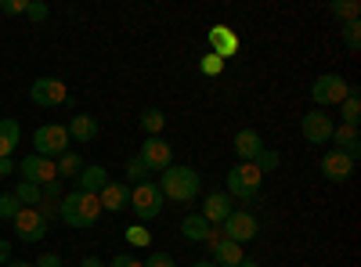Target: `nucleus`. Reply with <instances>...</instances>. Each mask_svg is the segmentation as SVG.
Masks as SVG:
<instances>
[{
	"instance_id": "obj_1",
	"label": "nucleus",
	"mask_w": 361,
	"mask_h": 267,
	"mask_svg": "<svg viewBox=\"0 0 361 267\" xmlns=\"http://www.w3.org/2000/svg\"><path fill=\"white\" fill-rule=\"evenodd\" d=\"M156 185H159L163 199H170V202H195V195L202 192V177H199V170H192V166L170 163V166L159 173Z\"/></svg>"
},
{
	"instance_id": "obj_2",
	"label": "nucleus",
	"mask_w": 361,
	"mask_h": 267,
	"mask_svg": "<svg viewBox=\"0 0 361 267\" xmlns=\"http://www.w3.org/2000/svg\"><path fill=\"white\" fill-rule=\"evenodd\" d=\"M58 217H62L69 228H76V231L94 228V221L102 217V202H98V195L69 192V195H62V202H58Z\"/></svg>"
},
{
	"instance_id": "obj_3",
	"label": "nucleus",
	"mask_w": 361,
	"mask_h": 267,
	"mask_svg": "<svg viewBox=\"0 0 361 267\" xmlns=\"http://www.w3.org/2000/svg\"><path fill=\"white\" fill-rule=\"evenodd\" d=\"M260 185H264V173L253 166V163H238L228 170V199H243V202H253L260 195Z\"/></svg>"
},
{
	"instance_id": "obj_4",
	"label": "nucleus",
	"mask_w": 361,
	"mask_h": 267,
	"mask_svg": "<svg viewBox=\"0 0 361 267\" xmlns=\"http://www.w3.org/2000/svg\"><path fill=\"white\" fill-rule=\"evenodd\" d=\"M69 130L62 123H44L37 127L33 134V156H44V159H58V156H66L69 152Z\"/></svg>"
},
{
	"instance_id": "obj_5",
	"label": "nucleus",
	"mask_w": 361,
	"mask_h": 267,
	"mask_svg": "<svg viewBox=\"0 0 361 267\" xmlns=\"http://www.w3.org/2000/svg\"><path fill=\"white\" fill-rule=\"evenodd\" d=\"M163 202L166 199H163L159 185H152V181H141L130 188V210L137 213V221H156L163 213Z\"/></svg>"
},
{
	"instance_id": "obj_6",
	"label": "nucleus",
	"mask_w": 361,
	"mask_h": 267,
	"mask_svg": "<svg viewBox=\"0 0 361 267\" xmlns=\"http://www.w3.org/2000/svg\"><path fill=\"white\" fill-rule=\"evenodd\" d=\"M347 91H350V83L340 73H325L311 83V101H314V108H329V105H340L347 98Z\"/></svg>"
},
{
	"instance_id": "obj_7",
	"label": "nucleus",
	"mask_w": 361,
	"mask_h": 267,
	"mask_svg": "<svg viewBox=\"0 0 361 267\" xmlns=\"http://www.w3.org/2000/svg\"><path fill=\"white\" fill-rule=\"evenodd\" d=\"M257 231H260V224H257V217H253L250 210H231L228 221L221 224V235H224L228 242H235V246L253 242V239H257Z\"/></svg>"
},
{
	"instance_id": "obj_8",
	"label": "nucleus",
	"mask_w": 361,
	"mask_h": 267,
	"mask_svg": "<svg viewBox=\"0 0 361 267\" xmlns=\"http://www.w3.org/2000/svg\"><path fill=\"white\" fill-rule=\"evenodd\" d=\"M29 98H33V105H40V108H54V105L69 101V87L62 80H54V76H40V80H33V87H29Z\"/></svg>"
},
{
	"instance_id": "obj_9",
	"label": "nucleus",
	"mask_w": 361,
	"mask_h": 267,
	"mask_svg": "<svg viewBox=\"0 0 361 267\" xmlns=\"http://www.w3.org/2000/svg\"><path fill=\"white\" fill-rule=\"evenodd\" d=\"M11 224H15V235H18L22 242H40L44 235H47V228H51V224L37 213V206H22V210L11 217Z\"/></svg>"
},
{
	"instance_id": "obj_10",
	"label": "nucleus",
	"mask_w": 361,
	"mask_h": 267,
	"mask_svg": "<svg viewBox=\"0 0 361 267\" xmlns=\"http://www.w3.org/2000/svg\"><path fill=\"white\" fill-rule=\"evenodd\" d=\"M137 159L145 163V170H148V173H163V170L173 163V152H170V144H166L163 137H145Z\"/></svg>"
},
{
	"instance_id": "obj_11",
	"label": "nucleus",
	"mask_w": 361,
	"mask_h": 267,
	"mask_svg": "<svg viewBox=\"0 0 361 267\" xmlns=\"http://www.w3.org/2000/svg\"><path fill=\"white\" fill-rule=\"evenodd\" d=\"M333 116H329L325 108H311L304 120H300V130H304V137L311 144H329V137H333Z\"/></svg>"
},
{
	"instance_id": "obj_12",
	"label": "nucleus",
	"mask_w": 361,
	"mask_h": 267,
	"mask_svg": "<svg viewBox=\"0 0 361 267\" xmlns=\"http://www.w3.org/2000/svg\"><path fill=\"white\" fill-rule=\"evenodd\" d=\"M354 163L357 159H350L347 152L329 148V152L322 156V177H325V181H333V185H343V181H350V177H354Z\"/></svg>"
},
{
	"instance_id": "obj_13",
	"label": "nucleus",
	"mask_w": 361,
	"mask_h": 267,
	"mask_svg": "<svg viewBox=\"0 0 361 267\" xmlns=\"http://www.w3.org/2000/svg\"><path fill=\"white\" fill-rule=\"evenodd\" d=\"M22 181H29V185H51V181H58V170H54V159H44V156H25L22 159Z\"/></svg>"
},
{
	"instance_id": "obj_14",
	"label": "nucleus",
	"mask_w": 361,
	"mask_h": 267,
	"mask_svg": "<svg viewBox=\"0 0 361 267\" xmlns=\"http://www.w3.org/2000/svg\"><path fill=\"white\" fill-rule=\"evenodd\" d=\"M206 44H209V54H217L221 62H228V58L238 54V37H235V29H228V25H209Z\"/></svg>"
},
{
	"instance_id": "obj_15",
	"label": "nucleus",
	"mask_w": 361,
	"mask_h": 267,
	"mask_svg": "<svg viewBox=\"0 0 361 267\" xmlns=\"http://www.w3.org/2000/svg\"><path fill=\"white\" fill-rule=\"evenodd\" d=\"M206 249H209V260H214L217 267H238V260H243V246L228 242L221 231H214V239L206 242Z\"/></svg>"
},
{
	"instance_id": "obj_16",
	"label": "nucleus",
	"mask_w": 361,
	"mask_h": 267,
	"mask_svg": "<svg viewBox=\"0 0 361 267\" xmlns=\"http://www.w3.org/2000/svg\"><path fill=\"white\" fill-rule=\"evenodd\" d=\"M98 202H102V210L109 213H119V210H127L130 206V185H119V181H109L102 192H98Z\"/></svg>"
},
{
	"instance_id": "obj_17",
	"label": "nucleus",
	"mask_w": 361,
	"mask_h": 267,
	"mask_svg": "<svg viewBox=\"0 0 361 267\" xmlns=\"http://www.w3.org/2000/svg\"><path fill=\"white\" fill-rule=\"evenodd\" d=\"M231 144H235V156H238V159H243V163H253V159L260 156V148H264V137H260L253 127H243V130L235 134Z\"/></svg>"
},
{
	"instance_id": "obj_18",
	"label": "nucleus",
	"mask_w": 361,
	"mask_h": 267,
	"mask_svg": "<svg viewBox=\"0 0 361 267\" xmlns=\"http://www.w3.org/2000/svg\"><path fill=\"white\" fill-rule=\"evenodd\" d=\"M228 213H231V199H228L224 192H209V195L202 199V217L214 224V228H221V224L228 221Z\"/></svg>"
},
{
	"instance_id": "obj_19",
	"label": "nucleus",
	"mask_w": 361,
	"mask_h": 267,
	"mask_svg": "<svg viewBox=\"0 0 361 267\" xmlns=\"http://www.w3.org/2000/svg\"><path fill=\"white\" fill-rule=\"evenodd\" d=\"M214 224H209L202 213H188L185 221H180V235H185V239L188 242H209V239H214Z\"/></svg>"
},
{
	"instance_id": "obj_20",
	"label": "nucleus",
	"mask_w": 361,
	"mask_h": 267,
	"mask_svg": "<svg viewBox=\"0 0 361 267\" xmlns=\"http://www.w3.org/2000/svg\"><path fill=\"white\" fill-rule=\"evenodd\" d=\"M336 144V152H347L350 159H357L361 156V134H357V127H343V123H336L333 127V137H329Z\"/></svg>"
},
{
	"instance_id": "obj_21",
	"label": "nucleus",
	"mask_w": 361,
	"mask_h": 267,
	"mask_svg": "<svg viewBox=\"0 0 361 267\" xmlns=\"http://www.w3.org/2000/svg\"><path fill=\"white\" fill-rule=\"evenodd\" d=\"M76 181H80V188H76V192L98 195V192L109 185V170H105V166H98V163H90V166H83V170H80Z\"/></svg>"
},
{
	"instance_id": "obj_22",
	"label": "nucleus",
	"mask_w": 361,
	"mask_h": 267,
	"mask_svg": "<svg viewBox=\"0 0 361 267\" xmlns=\"http://www.w3.org/2000/svg\"><path fill=\"white\" fill-rule=\"evenodd\" d=\"M66 130H69V141L87 144V141H94V137H98V120H94V116H87V112H76Z\"/></svg>"
},
{
	"instance_id": "obj_23",
	"label": "nucleus",
	"mask_w": 361,
	"mask_h": 267,
	"mask_svg": "<svg viewBox=\"0 0 361 267\" xmlns=\"http://www.w3.org/2000/svg\"><path fill=\"white\" fill-rule=\"evenodd\" d=\"M18 137H22V130H18V120L4 116V120H0V159H11V152L18 148Z\"/></svg>"
},
{
	"instance_id": "obj_24",
	"label": "nucleus",
	"mask_w": 361,
	"mask_h": 267,
	"mask_svg": "<svg viewBox=\"0 0 361 267\" xmlns=\"http://www.w3.org/2000/svg\"><path fill=\"white\" fill-rule=\"evenodd\" d=\"M340 123L343 127H357L361 123V91L357 87H350L347 98L340 101Z\"/></svg>"
},
{
	"instance_id": "obj_25",
	"label": "nucleus",
	"mask_w": 361,
	"mask_h": 267,
	"mask_svg": "<svg viewBox=\"0 0 361 267\" xmlns=\"http://www.w3.org/2000/svg\"><path fill=\"white\" fill-rule=\"evenodd\" d=\"M137 123H141V130H145L148 137H159L163 127H166V112H163V108H145Z\"/></svg>"
},
{
	"instance_id": "obj_26",
	"label": "nucleus",
	"mask_w": 361,
	"mask_h": 267,
	"mask_svg": "<svg viewBox=\"0 0 361 267\" xmlns=\"http://www.w3.org/2000/svg\"><path fill=\"white\" fill-rule=\"evenodd\" d=\"M54 170H58V181H69V177H80L83 163H80V156L69 148L66 156H58V159H54Z\"/></svg>"
},
{
	"instance_id": "obj_27",
	"label": "nucleus",
	"mask_w": 361,
	"mask_h": 267,
	"mask_svg": "<svg viewBox=\"0 0 361 267\" xmlns=\"http://www.w3.org/2000/svg\"><path fill=\"white\" fill-rule=\"evenodd\" d=\"M329 11H333L340 22H354V18L361 15V4H357V0H333V4H329Z\"/></svg>"
},
{
	"instance_id": "obj_28",
	"label": "nucleus",
	"mask_w": 361,
	"mask_h": 267,
	"mask_svg": "<svg viewBox=\"0 0 361 267\" xmlns=\"http://www.w3.org/2000/svg\"><path fill=\"white\" fill-rule=\"evenodd\" d=\"M123 235H127V242L137 246V249H148V246H152V231H148L145 224H130Z\"/></svg>"
},
{
	"instance_id": "obj_29",
	"label": "nucleus",
	"mask_w": 361,
	"mask_h": 267,
	"mask_svg": "<svg viewBox=\"0 0 361 267\" xmlns=\"http://www.w3.org/2000/svg\"><path fill=\"white\" fill-rule=\"evenodd\" d=\"M18 199V206H37L40 202V185H29V181H18V188L11 192Z\"/></svg>"
},
{
	"instance_id": "obj_30",
	"label": "nucleus",
	"mask_w": 361,
	"mask_h": 267,
	"mask_svg": "<svg viewBox=\"0 0 361 267\" xmlns=\"http://www.w3.org/2000/svg\"><path fill=\"white\" fill-rule=\"evenodd\" d=\"M279 163H282V156L275 152V148H260V156L253 159V166H257L260 173H271V170H279Z\"/></svg>"
},
{
	"instance_id": "obj_31",
	"label": "nucleus",
	"mask_w": 361,
	"mask_h": 267,
	"mask_svg": "<svg viewBox=\"0 0 361 267\" xmlns=\"http://www.w3.org/2000/svg\"><path fill=\"white\" fill-rule=\"evenodd\" d=\"M343 44H347V51H361V22L354 18V22H343Z\"/></svg>"
},
{
	"instance_id": "obj_32",
	"label": "nucleus",
	"mask_w": 361,
	"mask_h": 267,
	"mask_svg": "<svg viewBox=\"0 0 361 267\" xmlns=\"http://www.w3.org/2000/svg\"><path fill=\"white\" fill-rule=\"evenodd\" d=\"M199 73H202V76H209V80H214V76H221V73H224V62H221L217 54H209V51H206V54L199 58Z\"/></svg>"
},
{
	"instance_id": "obj_33",
	"label": "nucleus",
	"mask_w": 361,
	"mask_h": 267,
	"mask_svg": "<svg viewBox=\"0 0 361 267\" xmlns=\"http://www.w3.org/2000/svg\"><path fill=\"white\" fill-rule=\"evenodd\" d=\"M62 181H51V185H44L40 188V202H51V206H58V202H62Z\"/></svg>"
},
{
	"instance_id": "obj_34",
	"label": "nucleus",
	"mask_w": 361,
	"mask_h": 267,
	"mask_svg": "<svg viewBox=\"0 0 361 267\" xmlns=\"http://www.w3.org/2000/svg\"><path fill=\"white\" fill-rule=\"evenodd\" d=\"M51 15V8L44 4V0H29V4H25V18L29 22H44Z\"/></svg>"
},
{
	"instance_id": "obj_35",
	"label": "nucleus",
	"mask_w": 361,
	"mask_h": 267,
	"mask_svg": "<svg viewBox=\"0 0 361 267\" xmlns=\"http://www.w3.org/2000/svg\"><path fill=\"white\" fill-rule=\"evenodd\" d=\"M18 210H22V206H18V199H15L11 192H4V195H0V217H4V221H11Z\"/></svg>"
},
{
	"instance_id": "obj_36",
	"label": "nucleus",
	"mask_w": 361,
	"mask_h": 267,
	"mask_svg": "<svg viewBox=\"0 0 361 267\" xmlns=\"http://www.w3.org/2000/svg\"><path fill=\"white\" fill-rule=\"evenodd\" d=\"M127 177H130L134 185H141L145 177H148V170H145V163H141L137 156H134V159H127Z\"/></svg>"
},
{
	"instance_id": "obj_37",
	"label": "nucleus",
	"mask_w": 361,
	"mask_h": 267,
	"mask_svg": "<svg viewBox=\"0 0 361 267\" xmlns=\"http://www.w3.org/2000/svg\"><path fill=\"white\" fill-rule=\"evenodd\" d=\"M141 267H177V263H173L170 253H148V256L141 260Z\"/></svg>"
},
{
	"instance_id": "obj_38",
	"label": "nucleus",
	"mask_w": 361,
	"mask_h": 267,
	"mask_svg": "<svg viewBox=\"0 0 361 267\" xmlns=\"http://www.w3.org/2000/svg\"><path fill=\"white\" fill-rule=\"evenodd\" d=\"M25 4L29 0H0V11L4 15H25Z\"/></svg>"
},
{
	"instance_id": "obj_39",
	"label": "nucleus",
	"mask_w": 361,
	"mask_h": 267,
	"mask_svg": "<svg viewBox=\"0 0 361 267\" xmlns=\"http://www.w3.org/2000/svg\"><path fill=\"white\" fill-rule=\"evenodd\" d=\"M105 267H141V260H137V256H130V253H119V256H112Z\"/></svg>"
},
{
	"instance_id": "obj_40",
	"label": "nucleus",
	"mask_w": 361,
	"mask_h": 267,
	"mask_svg": "<svg viewBox=\"0 0 361 267\" xmlns=\"http://www.w3.org/2000/svg\"><path fill=\"white\" fill-rule=\"evenodd\" d=\"M33 267H66V263H62V256H58V253H44V256H37Z\"/></svg>"
},
{
	"instance_id": "obj_41",
	"label": "nucleus",
	"mask_w": 361,
	"mask_h": 267,
	"mask_svg": "<svg viewBox=\"0 0 361 267\" xmlns=\"http://www.w3.org/2000/svg\"><path fill=\"white\" fill-rule=\"evenodd\" d=\"M8 260H11V242L0 239V263H8Z\"/></svg>"
},
{
	"instance_id": "obj_42",
	"label": "nucleus",
	"mask_w": 361,
	"mask_h": 267,
	"mask_svg": "<svg viewBox=\"0 0 361 267\" xmlns=\"http://www.w3.org/2000/svg\"><path fill=\"white\" fill-rule=\"evenodd\" d=\"M8 173H15V163L11 159H0V177H8Z\"/></svg>"
},
{
	"instance_id": "obj_43",
	"label": "nucleus",
	"mask_w": 361,
	"mask_h": 267,
	"mask_svg": "<svg viewBox=\"0 0 361 267\" xmlns=\"http://www.w3.org/2000/svg\"><path fill=\"white\" fill-rule=\"evenodd\" d=\"M80 267H105V260H98V256H83Z\"/></svg>"
},
{
	"instance_id": "obj_44",
	"label": "nucleus",
	"mask_w": 361,
	"mask_h": 267,
	"mask_svg": "<svg viewBox=\"0 0 361 267\" xmlns=\"http://www.w3.org/2000/svg\"><path fill=\"white\" fill-rule=\"evenodd\" d=\"M238 267H260L257 260H250V256H243V260H238Z\"/></svg>"
},
{
	"instance_id": "obj_45",
	"label": "nucleus",
	"mask_w": 361,
	"mask_h": 267,
	"mask_svg": "<svg viewBox=\"0 0 361 267\" xmlns=\"http://www.w3.org/2000/svg\"><path fill=\"white\" fill-rule=\"evenodd\" d=\"M4 267H33V263H22V260H8Z\"/></svg>"
},
{
	"instance_id": "obj_46",
	"label": "nucleus",
	"mask_w": 361,
	"mask_h": 267,
	"mask_svg": "<svg viewBox=\"0 0 361 267\" xmlns=\"http://www.w3.org/2000/svg\"><path fill=\"white\" fill-rule=\"evenodd\" d=\"M192 267H214V260H195Z\"/></svg>"
},
{
	"instance_id": "obj_47",
	"label": "nucleus",
	"mask_w": 361,
	"mask_h": 267,
	"mask_svg": "<svg viewBox=\"0 0 361 267\" xmlns=\"http://www.w3.org/2000/svg\"><path fill=\"white\" fill-rule=\"evenodd\" d=\"M214 267H217V263H214Z\"/></svg>"
}]
</instances>
